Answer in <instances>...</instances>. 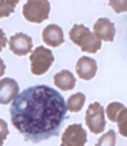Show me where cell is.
Instances as JSON below:
<instances>
[{
	"label": "cell",
	"mask_w": 127,
	"mask_h": 146,
	"mask_svg": "<svg viewBox=\"0 0 127 146\" xmlns=\"http://www.w3.org/2000/svg\"><path fill=\"white\" fill-rule=\"evenodd\" d=\"M59 92L46 85L25 89L10 108L11 123L25 141L38 143L58 137L67 115Z\"/></svg>",
	"instance_id": "obj_1"
},
{
	"label": "cell",
	"mask_w": 127,
	"mask_h": 146,
	"mask_svg": "<svg viewBox=\"0 0 127 146\" xmlns=\"http://www.w3.org/2000/svg\"><path fill=\"white\" fill-rule=\"evenodd\" d=\"M70 39L79 46L82 52L94 54L100 50L102 42L100 39L83 25H74L69 33Z\"/></svg>",
	"instance_id": "obj_2"
},
{
	"label": "cell",
	"mask_w": 127,
	"mask_h": 146,
	"mask_svg": "<svg viewBox=\"0 0 127 146\" xmlns=\"http://www.w3.org/2000/svg\"><path fill=\"white\" fill-rule=\"evenodd\" d=\"M50 11L48 0H28L23 5V15L30 23H40L46 20Z\"/></svg>",
	"instance_id": "obj_3"
},
{
	"label": "cell",
	"mask_w": 127,
	"mask_h": 146,
	"mask_svg": "<svg viewBox=\"0 0 127 146\" xmlns=\"http://www.w3.org/2000/svg\"><path fill=\"white\" fill-rule=\"evenodd\" d=\"M29 59L31 61V72L35 75L46 73L54 62L52 52L43 46H39L33 51Z\"/></svg>",
	"instance_id": "obj_4"
},
{
	"label": "cell",
	"mask_w": 127,
	"mask_h": 146,
	"mask_svg": "<svg viewBox=\"0 0 127 146\" xmlns=\"http://www.w3.org/2000/svg\"><path fill=\"white\" fill-rule=\"evenodd\" d=\"M85 122L93 133L99 134L104 131L106 127L104 109L98 102L89 105L86 111Z\"/></svg>",
	"instance_id": "obj_5"
},
{
	"label": "cell",
	"mask_w": 127,
	"mask_h": 146,
	"mask_svg": "<svg viewBox=\"0 0 127 146\" xmlns=\"http://www.w3.org/2000/svg\"><path fill=\"white\" fill-rule=\"evenodd\" d=\"M86 142L87 133L81 125H70L62 136V146H82Z\"/></svg>",
	"instance_id": "obj_6"
},
{
	"label": "cell",
	"mask_w": 127,
	"mask_h": 146,
	"mask_svg": "<svg viewBox=\"0 0 127 146\" xmlns=\"http://www.w3.org/2000/svg\"><path fill=\"white\" fill-rule=\"evenodd\" d=\"M8 44L10 50L17 56L26 55L33 47L31 37L23 33H17L11 36Z\"/></svg>",
	"instance_id": "obj_7"
},
{
	"label": "cell",
	"mask_w": 127,
	"mask_h": 146,
	"mask_svg": "<svg viewBox=\"0 0 127 146\" xmlns=\"http://www.w3.org/2000/svg\"><path fill=\"white\" fill-rule=\"evenodd\" d=\"M19 85L14 79L5 78L0 81V104H8L19 92Z\"/></svg>",
	"instance_id": "obj_8"
},
{
	"label": "cell",
	"mask_w": 127,
	"mask_h": 146,
	"mask_svg": "<svg viewBox=\"0 0 127 146\" xmlns=\"http://www.w3.org/2000/svg\"><path fill=\"white\" fill-rule=\"evenodd\" d=\"M94 34L100 40L112 42L115 36L114 25L108 18H100L94 25Z\"/></svg>",
	"instance_id": "obj_9"
},
{
	"label": "cell",
	"mask_w": 127,
	"mask_h": 146,
	"mask_svg": "<svg viewBox=\"0 0 127 146\" xmlns=\"http://www.w3.org/2000/svg\"><path fill=\"white\" fill-rule=\"evenodd\" d=\"M76 73L81 79L89 81L94 77L97 65L94 60L88 57H82L76 64Z\"/></svg>",
	"instance_id": "obj_10"
},
{
	"label": "cell",
	"mask_w": 127,
	"mask_h": 146,
	"mask_svg": "<svg viewBox=\"0 0 127 146\" xmlns=\"http://www.w3.org/2000/svg\"><path fill=\"white\" fill-rule=\"evenodd\" d=\"M43 40L46 45L52 47H58L64 42L62 29L57 25H47L42 33Z\"/></svg>",
	"instance_id": "obj_11"
},
{
	"label": "cell",
	"mask_w": 127,
	"mask_h": 146,
	"mask_svg": "<svg viewBox=\"0 0 127 146\" xmlns=\"http://www.w3.org/2000/svg\"><path fill=\"white\" fill-rule=\"evenodd\" d=\"M76 82L74 75L68 70H62L54 76V84L63 91L73 90L76 86Z\"/></svg>",
	"instance_id": "obj_12"
},
{
	"label": "cell",
	"mask_w": 127,
	"mask_h": 146,
	"mask_svg": "<svg viewBox=\"0 0 127 146\" xmlns=\"http://www.w3.org/2000/svg\"><path fill=\"white\" fill-rule=\"evenodd\" d=\"M85 96L82 92L73 95L68 98L67 103V109L73 113H77L82 109L85 104Z\"/></svg>",
	"instance_id": "obj_13"
},
{
	"label": "cell",
	"mask_w": 127,
	"mask_h": 146,
	"mask_svg": "<svg viewBox=\"0 0 127 146\" xmlns=\"http://www.w3.org/2000/svg\"><path fill=\"white\" fill-rule=\"evenodd\" d=\"M125 107L123 104L118 103V102H114V103L108 104L106 108V114H107V116L110 121L116 122L118 114Z\"/></svg>",
	"instance_id": "obj_14"
},
{
	"label": "cell",
	"mask_w": 127,
	"mask_h": 146,
	"mask_svg": "<svg viewBox=\"0 0 127 146\" xmlns=\"http://www.w3.org/2000/svg\"><path fill=\"white\" fill-rule=\"evenodd\" d=\"M119 133L124 137H127V108H124L118 114L117 118Z\"/></svg>",
	"instance_id": "obj_15"
},
{
	"label": "cell",
	"mask_w": 127,
	"mask_h": 146,
	"mask_svg": "<svg viewBox=\"0 0 127 146\" xmlns=\"http://www.w3.org/2000/svg\"><path fill=\"white\" fill-rule=\"evenodd\" d=\"M16 5L8 0H0V18L8 17L14 12Z\"/></svg>",
	"instance_id": "obj_16"
},
{
	"label": "cell",
	"mask_w": 127,
	"mask_h": 146,
	"mask_svg": "<svg viewBox=\"0 0 127 146\" xmlns=\"http://www.w3.org/2000/svg\"><path fill=\"white\" fill-rule=\"evenodd\" d=\"M116 136L113 130H110L107 133L104 134L99 139L96 145H115Z\"/></svg>",
	"instance_id": "obj_17"
},
{
	"label": "cell",
	"mask_w": 127,
	"mask_h": 146,
	"mask_svg": "<svg viewBox=\"0 0 127 146\" xmlns=\"http://www.w3.org/2000/svg\"><path fill=\"white\" fill-rule=\"evenodd\" d=\"M108 2L116 14L127 12V0H108Z\"/></svg>",
	"instance_id": "obj_18"
},
{
	"label": "cell",
	"mask_w": 127,
	"mask_h": 146,
	"mask_svg": "<svg viewBox=\"0 0 127 146\" xmlns=\"http://www.w3.org/2000/svg\"><path fill=\"white\" fill-rule=\"evenodd\" d=\"M9 134L8 125L3 119H0V145H3V142L7 139Z\"/></svg>",
	"instance_id": "obj_19"
},
{
	"label": "cell",
	"mask_w": 127,
	"mask_h": 146,
	"mask_svg": "<svg viewBox=\"0 0 127 146\" xmlns=\"http://www.w3.org/2000/svg\"><path fill=\"white\" fill-rule=\"evenodd\" d=\"M7 41L8 40H7L5 33L2 29H0V52L3 49V48L5 47Z\"/></svg>",
	"instance_id": "obj_20"
},
{
	"label": "cell",
	"mask_w": 127,
	"mask_h": 146,
	"mask_svg": "<svg viewBox=\"0 0 127 146\" xmlns=\"http://www.w3.org/2000/svg\"><path fill=\"white\" fill-rule=\"evenodd\" d=\"M6 66L5 65L4 62L1 58H0V78L2 77V75H4L5 72Z\"/></svg>",
	"instance_id": "obj_21"
},
{
	"label": "cell",
	"mask_w": 127,
	"mask_h": 146,
	"mask_svg": "<svg viewBox=\"0 0 127 146\" xmlns=\"http://www.w3.org/2000/svg\"><path fill=\"white\" fill-rule=\"evenodd\" d=\"M8 1H9L10 2H11L12 4H14L16 5L17 3H19V2L20 1V0H8Z\"/></svg>",
	"instance_id": "obj_22"
}]
</instances>
